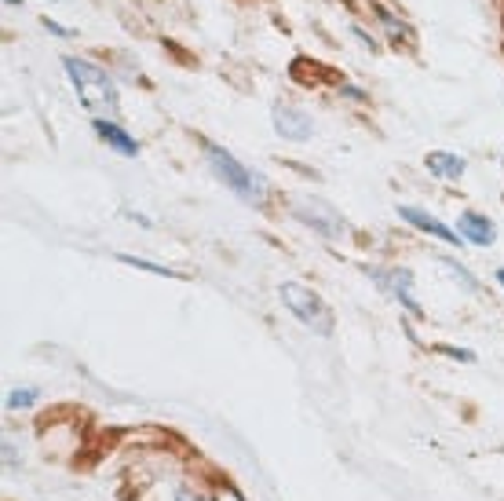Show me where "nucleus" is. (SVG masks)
<instances>
[{"instance_id":"obj_6","label":"nucleus","mask_w":504,"mask_h":501,"mask_svg":"<svg viewBox=\"0 0 504 501\" xmlns=\"http://www.w3.org/2000/svg\"><path fill=\"white\" fill-rule=\"evenodd\" d=\"M399 216L406 220V223H413L417 231H424V234H431V239H438V242H450V246H464V239L457 231H450L442 220H435L431 213H424V209H417V205H399Z\"/></svg>"},{"instance_id":"obj_5","label":"nucleus","mask_w":504,"mask_h":501,"mask_svg":"<svg viewBox=\"0 0 504 501\" xmlns=\"http://www.w3.org/2000/svg\"><path fill=\"white\" fill-rule=\"evenodd\" d=\"M373 282L388 289V293H392V297H395L402 308H409L413 315H421V301L413 297V275H409L406 268H392V271H373Z\"/></svg>"},{"instance_id":"obj_7","label":"nucleus","mask_w":504,"mask_h":501,"mask_svg":"<svg viewBox=\"0 0 504 501\" xmlns=\"http://www.w3.org/2000/svg\"><path fill=\"white\" fill-rule=\"evenodd\" d=\"M271 117H275V129H278L285 139H307V136L314 132V121H311V117H307L304 110L289 106V103H275Z\"/></svg>"},{"instance_id":"obj_20","label":"nucleus","mask_w":504,"mask_h":501,"mask_svg":"<svg viewBox=\"0 0 504 501\" xmlns=\"http://www.w3.org/2000/svg\"><path fill=\"white\" fill-rule=\"evenodd\" d=\"M497 282H500V286H504V268H497Z\"/></svg>"},{"instance_id":"obj_3","label":"nucleus","mask_w":504,"mask_h":501,"mask_svg":"<svg viewBox=\"0 0 504 501\" xmlns=\"http://www.w3.org/2000/svg\"><path fill=\"white\" fill-rule=\"evenodd\" d=\"M278 297L282 304L304 322V326L318 337H333V326H337V318H333V308L322 301V293H314L311 286H300V282H282L278 286Z\"/></svg>"},{"instance_id":"obj_1","label":"nucleus","mask_w":504,"mask_h":501,"mask_svg":"<svg viewBox=\"0 0 504 501\" xmlns=\"http://www.w3.org/2000/svg\"><path fill=\"white\" fill-rule=\"evenodd\" d=\"M63 70L70 74V81L77 88L81 106L92 117L113 121V117L121 114V99H117V88H113L106 70H99L96 63H88V59H63Z\"/></svg>"},{"instance_id":"obj_8","label":"nucleus","mask_w":504,"mask_h":501,"mask_svg":"<svg viewBox=\"0 0 504 501\" xmlns=\"http://www.w3.org/2000/svg\"><path fill=\"white\" fill-rule=\"evenodd\" d=\"M92 132H96L103 143H110V151H117V154H125V158H136V154H139L136 136H128L117 121H103V117H92Z\"/></svg>"},{"instance_id":"obj_9","label":"nucleus","mask_w":504,"mask_h":501,"mask_svg":"<svg viewBox=\"0 0 504 501\" xmlns=\"http://www.w3.org/2000/svg\"><path fill=\"white\" fill-rule=\"evenodd\" d=\"M457 234L464 242H471V246H493V239H497V231H493V223L483 216V213H464L461 216V223H457Z\"/></svg>"},{"instance_id":"obj_16","label":"nucleus","mask_w":504,"mask_h":501,"mask_svg":"<svg viewBox=\"0 0 504 501\" xmlns=\"http://www.w3.org/2000/svg\"><path fill=\"white\" fill-rule=\"evenodd\" d=\"M442 351H446V356H454V359H461V363H471V359H476V356H471V351H464V348H442Z\"/></svg>"},{"instance_id":"obj_14","label":"nucleus","mask_w":504,"mask_h":501,"mask_svg":"<svg viewBox=\"0 0 504 501\" xmlns=\"http://www.w3.org/2000/svg\"><path fill=\"white\" fill-rule=\"evenodd\" d=\"M380 19H384V26H388V34H392V37H409V29H406L402 22H395L388 12H380Z\"/></svg>"},{"instance_id":"obj_13","label":"nucleus","mask_w":504,"mask_h":501,"mask_svg":"<svg viewBox=\"0 0 504 501\" xmlns=\"http://www.w3.org/2000/svg\"><path fill=\"white\" fill-rule=\"evenodd\" d=\"M438 263H442V268H446V271H454V275L461 278V286H464V289H471V293H476V289H479V286H476V278H471V275H468V271L461 268V263H457V260H450V256H442Z\"/></svg>"},{"instance_id":"obj_12","label":"nucleus","mask_w":504,"mask_h":501,"mask_svg":"<svg viewBox=\"0 0 504 501\" xmlns=\"http://www.w3.org/2000/svg\"><path fill=\"white\" fill-rule=\"evenodd\" d=\"M34 403H37V388H15V392H8V399H4L8 410H26V406H34Z\"/></svg>"},{"instance_id":"obj_10","label":"nucleus","mask_w":504,"mask_h":501,"mask_svg":"<svg viewBox=\"0 0 504 501\" xmlns=\"http://www.w3.org/2000/svg\"><path fill=\"white\" fill-rule=\"evenodd\" d=\"M428 172L435 176V180H461L464 176V158L461 154H450V151H431L424 158Z\"/></svg>"},{"instance_id":"obj_18","label":"nucleus","mask_w":504,"mask_h":501,"mask_svg":"<svg viewBox=\"0 0 504 501\" xmlns=\"http://www.w3.org/2000/svg\"><path fill=\"white\" fill-rule=\"evenodd\" d=\"M175 501H216V497H205V494H190V490H180Z\"/></svg>"},{"instance_id":"obj_2","label":"nucleus","mask_w":504,"mask_h":501,"mask_svg":"<svg viewBox=\"0 0 504 501\" xmlns=\"http://www.w3.org/2000/svg\"><path fill=\"white\" fill-rule=\"evenodd\" d=\"M205 158H209L216 180H220L227 191H234V194H238L242 201H249V205H263V198H267L263 176H256L252 168H245L230 151H223V146H216V143H205Z\"/></svg>"},{"instance_id":"obj_11","label":"nucleus","mask_w":504,"mask_h":501,"mask_svg":"<svg viewBox=\"0 0 504 501\" xmlns=\"http://www.w3.org/2000/svg\"><path fill=\"white\" fill-rule=\"evenodd\" d=\"M121 263H128V268H143V271H158V275H168V278H183L180 271H172V268H165V263H151V260H139V256H128V253H121L117 256Z\"/></svg>"},{"instance_id":"obj_19","label":"nucleus","mask_w":504,"mask_h":501,"mask_svg":"<svg viewBox=\"0 0 504 501\" xmlns=\"http://www.w3.org/2000/svg\"><path fill=\"white\" fill-rule=\"evenodd\" d=\"M12 461H15V450H12V443H4V465L12 468Z\"/></svg>"},{"instance_id":"obj_17","label":"nucleus","mask_w":504,"mask_h":501,"mask_svg":"<svg viewBox=\"0 0 504 501\" xmlns=\"http://www.w3.org/2000/svg\"><path fill=\"white\" fill-rule=\"evenodd\" d=\"M216 501H242V494L234 490V487H223V490L216 494Z\"/></svg>"},{"instance_id":"obj_4","label":"nucleus","mask_w":504,"mask_h":501,"mask_svg":"<svg viewBox=\"0 0 504 501\" xmlns=\"http://www.w3.org/2000/svg\"><path fill=\"white\" fill-rule=\"evenodd\" d=\"M292 216L304 220L311 231H318L322 239H344V234H347V220L333 209V205H325V201H296Z\"/></svg>"},{"instance_id":"obj_15","label":"nucleus","mask_w":504,"mask_h":501,"mask_svg":"<svg viewBox=\"0 0 504 501\" xmlns=\"http://www.w3.org/2000/svg\"><path fill=\"white\" fill-rule=\"evenodd\" d=\"M44 29H51L55 37H74V29H63V26H58V22H51V19H44Z\"/></svg>"},{"instance_id":"obj_21","label":"nucleus","mask_w":504,"mask_h":501,"mask_svg":"<svg viewBox=\"0 0 504 501\" xmlns=\"http://www.w3.org/2000/svg\"><path fill=\"white\" fill-rule=\"evenodd\" d=\"M4 4H22V0H4Z\"/></svg>"}]
</instances>
